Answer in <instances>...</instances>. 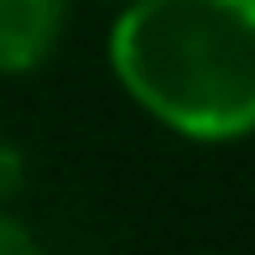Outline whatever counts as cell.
Here are the masks:
<instances>
[{
  "label": "cell",
  "mask_w": 255,
  "mask_h": 255,
  "mask_svg": "<svg viewBox=\"0 0 255 255\" xmlns=\"http://www.w3.org/2000/svg\"><path fill=\"white\" fill-rule=\"evenodd\" d=\"M99 5H115V10H120V5H130V0H99Z\"/></svg>",
  "instance_id": "obj_4"
},
{
  "label": "cell",
  "mask_w": 255,
  "mask_h": 255,
  "mask_svg": "<svg viewBox=\"0 0 255 255\" xmlns=\"http://www.w3.org/2000/svg\"><path fill=\"white\" fill-rule=\"evenodd\" d=\"M73 0H0V78H26L52 63Z\"/></svg>",
  "instance_id": "obj_2"
},
{
  "label": "cell",
  "mask_w": 255,
  "mask_h": 255,
  "mask_svg": "<svg viewBox=\"0 0 255 255\" xmlns=\"http://www.w3.org/2000/svg\"><path fill=\"white\" fill-rule=\"evenodd\" d=\"M0 255H42L31 224H26V219H16L5 203H0Z\"/></svg>",
  "instance_id": "obj_3"
},
{
  "label": "cell",
  "mask_w": 255,
  "mask_h": 255,
  "mask_svg": "<svg viewBox=\"0 0 255 255\" xmlns=\"http://www.w3.org/2000/svg\"><path fill=\"white\" fill-rule=\"evenodd\" d=\"M104 68L188 146L255 135V0H130L104 31Z\"/></svg>",
  "instance_id": "obj_1"
}]
</instances>
